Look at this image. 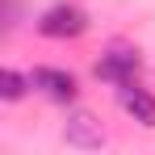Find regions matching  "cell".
Segmentation results:
<instances>
[{
	"label": "cell",
	"instance_id": "cell-1",
	"mask_svg": "<svg viewBox=\"0 0 155 155\" xmlns=\"http://www.w3.org/2000/svg\"><path fill=\"white\" fill-rule=\"evenodd\" d=\"M88 29V17H84V8H76V4H51L42 17H38V34L42 38H80Z\"/></svg>",
	"mask_w": 155,
	"mask_h": 155
},
{
	"label": "cell",
	"instance_id": "cell-2",
	"mask_svg": "<svg viewBox=\"0 0 155 155\" xmlns=\"http://www.w3.org/2000/svg\"><path fill=\"white\" fill-rule=\"evenodd\" d=\"M29 80H34L38 92H46V97L59 101V105H71V101H76V76H67V71H59V67H38Z\"/></svg>",
	"mask_w": 155,
	"mask_h": 155
},
{
	"label": "cell",
	"instance_id": "cell-3",
	"mask_svg": "<svg viewBox=\"0 0 155 155\" xmlns=\"http://www.w3.org/2000/svg\"><path fill=\"white\" fill-rule=\"evenodd\" d=\"M117 101H122V109H126L138 126H155V97L147 88H138L134 80H130V84H117Z\"/></svg>",
	"mask_w": 155,
	"mask_h": 155
},
{
	"label": "cell",
	"instance_id": "cell-4",
	"mask_svg": "<svg viewBox=\"0 0 155 155\" xmlns=\"http://www.w3.org/2000/svg\"><path fill=\"white\" fill-rule=\"evenodd\" d=\"M97 76H101V80H113V84H130V80L138 76V54L113 46V51L97 63Z\"/></svg>",
	"mask_w": 155,
	"mask_h": 155
},
{
	"label": "cell",
	"instance_id": "cell-5",
	"mask_svg": "<svg viewBox=\"0 0 155 155\" xmlns=\"http://www.w3.org/2000/svg\"><path fill=\"white\" fill-rule=\"evenodd\" d=\"M63 134H67V147H101V138H105L101 122H97L92 113H84V109L67 117V130H63Z\"/></svg>",
	"mask_w": 155,
	"mask_h": 155
},
{
	"label": "cell",
	"instance_id": "cell-6",
	"mask_svg": "<svg viewBox=\"0 0 155 155\" xmlns=\"http://www.w3.org/2000/svg\"><path fill=\"white\" fill-rule=\"evenodd\" d=\"M25 84H34V80H25L21 71H13V67H4L0 71V97L4 101H21L25 97Z\"/></svg>",
	"mask_w": 155,
	"mask_h": 155
}]
</instances>
